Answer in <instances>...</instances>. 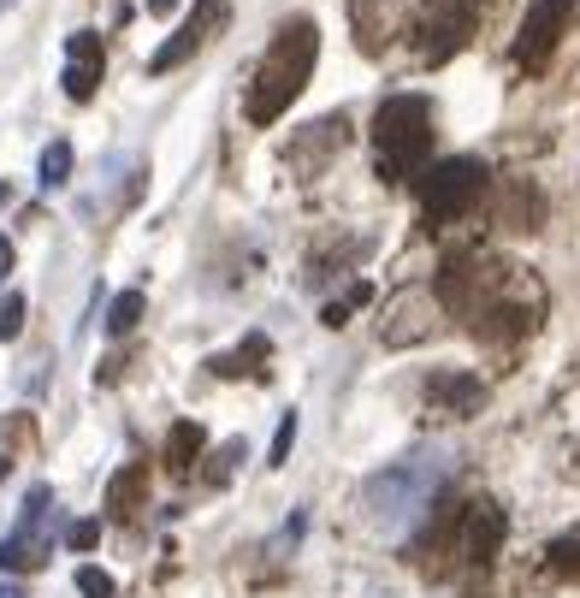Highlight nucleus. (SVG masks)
I'll return each mask as SVG.
<instances>
[{"mask_svg":"<svg viewBox=\"0 0 580 598\" xmlns=\"http://www.w3.org/2000/svg\"><path fill=\"white\" fill-rule=\"evenodd\" d=\"M314 60H320V30H314V19H284L279 37H272V48L261 54V65H255V78H249V107H244L249 125H272L290 101L309 90Z\"/></svg>","mask_w":580,"mask_h":598,"instance_id":"1","label":"nucleus"},{"mask_svg":"<svg viewBox=\"0 0 580 598\" xmlns=\"http://www.w3.org/2000/svg\"><path fill=\"white\" fill-rule=\"evenodd\" d=\"M445 474H450L445 451H415V456H403V463L373 474V481L362 486V504H367V516L380 522L385 534H408V527L433 509Z\"/></svg>","mask_w":580,"mask_h":598,"instance_id":"2","label":"nucleus"},{"mask_svg":"<svg viewBox=\"0 0 580 598\" xmlns=\"http://www.w3.org/2000/svg\"><path fill=\"white\" fill-rule=\"evenodd\" d=\"M433 155V101L426 95H391L373 113V173L385 184L421 178Z\"/></svg>","mask_w":580,"mask_h":598,"instance_id":"3","label":"nucleus"},{"mask_svg":"<svg viewBox=\"0 0 580 598\" xmlns=\"http://www.w3.org/2000/svg\"><path fill=\"white\" fill-rule=\"evenodd\" d=\"M486 161H474V155H450V161H433L421 173V208H426V219H456V214H468L474 202L486 196Z\"/></svg>","mask_w":580,"mask_h":598,"instance_id":"4","label":"nucleus"},{"mask_svg":"<svg viewBox=\"0 0 580 598\" xmlns=\"http://www.w3.org/2000/svg\"><path fill=\"white\" fill-rule=\"evenodd\" d=\"M54 486H30V498L19 509V527L0 539V575H30L54 557V534H48V516H54Z\"/></svg>","mask_w":580,"mask_h":598,"instance_id":"5","label":"nucleus"},{"mask_svg":"<svg viewBox=\"0 0 580 598\" xmlns=\"http://www.w3.org/2000/svg\"><path fill=\"white\" fill-rule=\"evenodd\" d=\"M574 19V0H534L521 19V37H516V65H527V72H539L545 60L557 54L562 30H569Z\"/></svg>","mask_w":580,"mask_h":598,"instance_id":"6","label":"nucleus"},{"mask_svg":"<svg viewBox=\"0 0 580 598\" xmlns=\"http://www.w3.org/2000/svg\"><path fill=\"white\" fill-rule=\"evenodd\" d=\"M226 19H231L226 0H196V12L178 24V37H173V42H160L155 54H148V72H155V78L178 72V65L190 60V54H201V48H208V37H214V30L226 24Z\"/></svg>","mask_w":580,"mask_h":598,"instance_id":"7","label":"nucleus"},{"mask_svg":"<svg viewBox=\"0 0 580 598\" xmlns=\"http://www.w3.org/2000/svg\"><path fill=\"white\" fill-rule=\"evenodd\" d=\"M504 545V509L474 498L468 509H456V551H463V563H474V569H486L491 557H498Z\"/></svg>","mask_w":580,"mask_h":598,"instance_id":"8","label":"nucleus"},{"mask_svg":"<svg viewBox=\"0 0 580 598\" xmlns=\"http://www.w3.org/2000/svg\"><path fill=\"white\" fill-rule=\"evenodd\" d=\"M101 72H107V54H101V37L95 30H77V37H65V95L72 101H90L101 90Z\"/></svg>","mask_w":580,"mask_h":598,"instance_id":"9","label":"nucleus"},{"mask_svg":"<svg viewBox=\"0 0 580 598\" xmlns=\"http://www.w3.org/2000/svg\"><path fill=\"white\" fill-rule=\"evenodd\" d=\"M474 7L468 0H426V60H445L468 42Z\"/></svg>","mask_w":580,"mask_h":598,"instance_id":"10","label":"nucleus"},{"mask_svg":"<svg viewBox=\"0 0 580 598\" xmlns=\"http://www.w3.org/2000/svg\"><path fill=\"white\" fill-rule=\"evenodd\" d=\"M480 403H486V385L474 380V373H433V380H426V409H433V415L468 421V415H480Z\"/></svg>","mask_w":580,"mask_h":598,"instance_id":"11","label":"nucleus"},{"mask_svg":"<svg viewBox=\"0 0 580 598\" xmlns=\"http://www.w3.org/2000/svg\"><path fill=\"white\" fill-rule=\"evenodd\" d=\"M201 444H208V433H201V421H178L173 433H166V474H190L201 463Z\"/></svg>","mask_w":580,"mask_h":598,"instance_id":"12","label":"nucleus"},{"mask_svg":"<svg viewBox=\"0 0 580 598\" xmlns=\"http://www.w3.org/2000/svg\"><path fill=\"white\" fill-rule=\"evenodd\" d=\"M143 492H148V463L118 468L113 481H107V509H113V516H131V509L143 504Z\"/></svg>","mask_w":580,"mask_h":598,"instance_id":"13","label":"nucleus"},{"mask_svg":"<svg viewBox=\"0 0 580 598\" xmlns=\"http://www.w3.org/2000/svg\"><path fill=\"white\" fill-rule=\"evenodd\" d=\"M255 362H267V338L261 332H249V344L244 350H231V355H214V373H226V380H237V373H267V368H255Z\"/></svg>","mask_w":580,"mask_h":598,"instance_id":"14","label":"nucleus"},{"mask_svg":"<svg viewBox=\"0 0 580 598\" xmlns=\"http://www.w3.org/2000/svg\"><path fill=\"white\" fill-rule=\"evenodd\" d=\"M143 309H148V297H143V290H118V297L107 302V332H113V338L136 332V320H143Z\"/></svg>","mask_w":580,"mask_h":598,"instance_id":"15","label":"nucleus"},{"mask_svg":"<svg viewBox=\"0 0 580 598\" xmlns=\"http://www.w3.org/2000/svg\"><path fill=\"white\" fill-rule=\"evenodd\" d=\"M237 463H244V439H226V444L208 456V468H201V486H226L231 474H237Z\"/></svg>","mask_w":580,"mask_h":598,"instance_id":"16","label":"nucleus"},{"mask_svg":"<svg viewBox=\"0 0 580 598\" xmlns=\"http://www.w3.org/2000/svg\"><path fill=\"white\" fill-rule=\"evenodd\" d=\"M37 173H42V184H48V190H60V184L72 178V143H48V148H42V166H37Z\"/></svg>","mask_w":580,"mask_h":598,"instance_id":"17","label":"nucleus"},{"mask_svg":"<svg viewBox=\"0 0 580 598\" xmlns=\"http://www.w3.org/2000/svg\"><path fill=\"white\" fill-rule=\"evenodd\" d=\"M19 332H24V297L7 290V297H0V344H12Z\"/></svg>","mask_w":580,"mask_h":598,"instance_id":"18","label":"nucleus"},{"mask_svg":"<svg viewBox=\"0 0 580 598\" xmlns=\"http://www.w3.org/2000/svg\"><path fill=\"white\" fill-rule=\"evenodd\" d=\"M545 569L551 575H580V539H557L551 551H545Z\"/></svg>","mask_w":580,"mask_h":598,"instance_id":"19","label":"nucleus"},{"mask_svg":"<svg viewBox=\"0 0 580 598\" xmlns=\"http://www.w3.org/2000/svg\"><path fill=\"white\" fill-rule=\"evenodd\" d=\"M77 592H83V598H113L118 587H113V575H107V569H95V563H83V569H77Z\"/></svg>","mask_w":580,"mask_h":598,"instance_id":"20","label":"nucleus"},{"mask_svg":"<svg viewBox=\"0 0 580 598\" xmlns=\"http://www.w3.org/2000/svg\"><path fill=\"white\" fill-rule=\"evenodd\" d=\"M290 444H297V415H279V433H272L267 468H279V463H290Z\"/></svg>","mask_w":580,"mask_h":598,"instance_id":"21","label":"nucleus"},{"mask_svg":"<svg viewBox=\"0 0 580 598\" xmlns=\"http://www.w3.org/2000/svg\"><path fill=\"white\" fill-rule=\"evenodd\" d=\"M95 539H101V522H72L65 527V545H72V551H95Z\"/></svg>","mask_w":580,"mask_h":598,"instance_id":"22","label":"nucleus"},{"mask_svg":"<svg viewBox=\"0 0 580 598\" xmlns=\"http://www.w3.org/2000/svg\"><path fill=\"white\" fill-rule=\"evenodd\" d=\"M148 12H155V19H173V12H178V0H148Z\"/></svg>","mask_w":580,"mask_h":598,"instance_id":"23","label":"nucleus"},{"mask_svg":"<svg viewBox=\"0 0 580 598\" xmlns=\"http://www.w3.org/2000/svg\"><path fill=\"white\" fill-rule=\"evenodd\" d=\"M7 272H12V244L0 237V285H7Z\"/></svg>","mask_w":580,"mask_h":598,"instance_id":"24","label":"nucleus"},{"mask_svg":"<svg viewBox=\"0 0 580 598\" xmlns=\"http://www.w3.org/2000/svg\"><path fill=\"white\" fill-rule=\"evenodd\" d=\"M0 598H24V587H12V580H0Z\"/></svg>","mask_w":580,"mask_h":598,"instance_id":"25","label":"nucleus"},{"mask_svg":"<svg viewBox=\"0 0 580 598\" xmlns=\"http://www.w3.org/2000/svg\"><path fill=\"white\" fill-rule=\"evenodd\" d=\"M7 202H12V184H7V178H0V208H7Z\"/></svg>","mask_w":580,"mask_h":598,"instance_id":"26","label":"nucleus"},{"mask_svg":"<svg viewBox=\"0 0 580 598\" xmlns=\"http://www.w3.org/2000/svg\"><path fill=\"white\" fill-rule=\"evenodd\" d=\"M7 468H12V463H7V456H0V481H7Z\"/></svg>","mask_w":580,"mask_h":598,"instance_id":"27","label":"nucleus"}]
</instances>
